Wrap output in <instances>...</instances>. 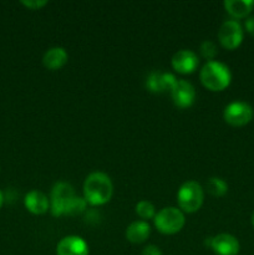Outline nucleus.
Returning <instances> with one entry per match:
<instances>
[{"label":"nucleus","instance_id":"1","mask_svg":"<svg viewBox=\"0 0 254 255\" xmlns=\"http://www.w3.org/2000/svg\"><path fill=\"white\" fill-rule=\"evenodd\" d=\"M86 208V201L76 196L71 184L59 182L51 191V213L54 217L76 216Z\"/></svg>","mask_w":254,"mask_h":255},{"label":"nucleus","instance_id":"2","mask_svg":"<svg viewBox=\"0 0 254 255\" xmlns=\"http://www.w3.org/2000/svg\"><path fill=\"white\" fill-rule=\"evenodd\" d=\"M114 186L107 174L94 172L84 183V199L91 206H102L111 199Z\"/></svg>","mask_w":254,"mask_h":255},{"label":"nucleus","instance_id":"3","mask_svg":"<svg viewBox=\"0 0 254 255\" xmlns=\"http://www.w3.org/2000/svg\"><path fill=\"white\" fill-rule=\"evenodd\" d=\"M232 80L231 70L219 61H208L201 70V81L211 91H223Z\"/></svg>","mask_w":254,"mask_h":255},{"label":"nucleus","instance_id":"4","mask_svg":"<svg viewBox=\"0 0 254 255\" xmlns=\"http://www.w3.org/2000/svg\"><path fill=\"white\" fill-rule=\"evenodd\" d=\"M204 193L201 184L194 181L186 182L182 184L177 193V202L179 208L186 213H194L201 208L203 203Z\"/></svg>","mask_w":254,"mask_h":255},{"label":"nucleus","instance_id":"5","mask_svg":"<svg viewBox=\"0 0 254 255\" xmlns=\"http://www.w3.org/2000/svg\"><path fill=\"white\" fill-rule=\"evenodd\" d=\"M184 214L181 209L167 207L154 216V226L163 234H176L183 228Z\"/></svg>","mask_w":254,"mask_h":255},{"label":"nucleus","instance_id":"6","mask_svg":"<svg viewBox=\"0 0 254 255\" xmlns=\"http://www.w3.org/2000/svg\"><path fill=\"white\" fill-rule=\"evenodd\" d=\"M224 121L233 127H242L248 125L253 119V109L251 105L242 101L229 104L223 112Z\"/></svg>","mask_w":254,"mask_h":255},{"label":"nucleus","instance_id":"7","mask_svg":"<svg viewBox=\"0 0 254 255\" xmlns=\"http://www.w3.org/2000/svg\"><path fill=\"white\" fill-rule=\"evenodd\" d=\"M243 29L237 20H228L219 27L218 40L222 46L227 50H234L239 47L243 41Z\"/></svg>","mask_w":254,"mask_h":255},{"label":"nucleus","instance_id":"8","mask_svg":"<svg viewBox=\"0 0 254 255\" xmlns=\"http://www.w3.org/2000/svg\"><path fill=\"white\" fill-rule=\"evenodd\" d=\"M171 97L173 100V104L179 109H188L194 104L196 100V90L184 80H178L173 89L171 90Z\"/></svg>","mask_w":254,"mask_h":255},{"label":"nucleus","instance_id":"9","mask_svg":"<svg viewBox=\"0 0 254 255\" xmlns=\"http://www.w3.org/2000/svg\"><path fill=\"white\" fill-rule=\"evenodd\" d=\"M209 246L217 255H237L239 253V242L231 234H218L209 238Z\"/></svg>","mask_w":254,"mask_h":255},{"label":"nucleus","instance_id":"10","mask_svg":"<svg viewBox=\"0 0 254 255\" xmlns=\"http://www.w3.org/2000/svg\"><path fill=\"white\" fill-rule=\"evenodd\" d=\"M57 255H89V246L77 236L65 237L56 248Z\"/></svg>","mask_w":254,"mask_h":255},{"label":"nucleus","instance_id":"11","mask_svg":"<svg viewBox=\"0 0 254 255\" xmlns=\"http://www.w3.org/2000/svg\"><path fill=\"white\" fill-rule=\"evenodd\" d=\"M198 66V57L191 50H179L172 57V67L179 74H192Z\"/></svg>","mask_w":254,"mask_h":255},{"label":"nucleus","instance_id":"12","mask_svg":"<svg viewBox=\"0 0 254 255\" xmlns=\"http://www.w3.org/2000/svg\"><path fill=\"white\" fill-rule=\"evenodd\" d=\"M178 80L172 74H162V72H152L148 76L146 86L152 92H166L173 89Z\"/></svg>","mask_w":254,"mask_h":255},{"label":"nucleus","instance_id":"13","mask_svg":"<svg viewBox=\"0 0 254 255\" xmlns=\"http://www.w3.org/2000/svg\"><path fill=\"white\" fill-rule=\"evenodd\" d=\"M25 207L32 214H44L49 209V199L42 192L31 191L25 196Z\"/></svg>","mask_w":254,"mask_h":255},{"label":"nucleus","instance_id":"14","mask_svg":"<svg viewBox=\"0 0 254 255\" xmlns=\"http://www.w3.org/2000/svg\"><path fill=\"white\" fill-rule=\"evenodd\" d=\"M69 55L64 47H52L45 52L42 57L44 66L49 70H59L67 62Z\"/></svg>","mask_w":254,"mask_h":255},{"label":"nucleus","instance_id":"15","mask_svg":"<svg viewBox=\"0 0 254 255\" xmlns=\"http://www.w3.org/2000/svg\"><path fill=\"white\" fill-rule=\"evenodd\" d=\"M224 7L234 19H243L248 16L254 9V1L253 0H226Z\"/></svg>","mask_w":254,"mask_h":255},{"label":"nucleus","instance_id":"16","mask_svg":"<svg viewBox=\"0 0 254 255\" xmlns=\"http://www.w3.org/2000/svg\"><path fill=\"white\" fill-rule=\"evenodd\" d=\"M149 233H151L149 224L144 221H137L129 224L126 231V238L131 243L141 244L148 239Z\"/></svg>","mask_w":254,"mask_h":255},{"label":"nucleus","instance_id":"17","mask_svg":"<svg viewBox=\"0 0 254 255\" xmlns=\"http://www.w3.org/2000/svg\"><path fill=\"white\" fill-rule=\"evenodd\" d=\"M206 189L209 194L213 197H223L224 194L228 192V184L226 181L222 178H217V177H212L207 181Z\"/></svg>","mask_w":254,"mask_h":255},{"label":"nucleus","instance_id":"18","mask_svg":"<svg viewBox=\"0 0 254 255\" xmlns=\"http://www.w3.org/2000/svg\"><path fill=\"white\" fill-rule=\"evenodd\" d=\"M136 213L138 214L139 218L142 219H151L154 218L156 212H154V206L148 201H141L136 206Z\"/></svg>","mask_w":254,"mask_h":255},{"label":"nucleus","instance_id":"19","mask_svg":"<svg viewBox=\"0 0 254 255\" xmlns=\"http://www.w3.org/2000/svg\"><path fill=\"white\" fill-rule=\"evenodd\" d=\"M201 54L204 59L209 60V61H213L214 56L217 55V47L214 45V42L212 41H204L203 44L201 45Z\"/></svg>","mask_w":254,"mask_h":255},{"label":"nucleus","instance_id":"20","mask_svg":"<svg viewBox=\"0 0 254 255\" xmlns=\"http://www.w3.org/2000/svg\"><path fill=\"white\" fill-rule=\"evenodd\" d=\"M21 4L31 10H37V9H40V7L45 6V5L47 4V1H40V0H35V1H21Z\"/></svg>","mask_w":254,"mask_h":255},{"label":"nucleus","instance_id":"21","mask_svg":"<svg viewBox=\"0 0 254 255\" xmlns=\"http://www.w3.org/2000/svg\"><path fill=\"white\" fill-rule=\"evenodd\" d=\"M142 255H162V253L156 246H147L142 252Z\"/></svg>","mask_w":254,"mask_h":255},{"label":"nucleus","instance_id":"22","mask_svg":"<svg viewBox=\"0 0 254 255\" xmlns=\"http://www.w3.org/2000/svg\"><path fill=\"white\" fill-rule=\"evenodd\" d=\"M244 25H246V30L248 31V34L254 36V16L248 17V19L246 20V24Z\"/></svg>","mask_w":254,"mask_h":255},{"label":"nucleus","instance_id":"23","mask_svg":"<svg viewBox=\"0 0 254 255\" xmlns=\"http://www.w3.org/2000/svg\"><path fill=\"white\" fill-rule=\"evenodd\" d=\"M2 201H4V199H2V193L0 192V208H1V206H2Z\"/></svg>","mask_w":254,"mask_h":255},{"label":"nucleus","instance_id":"24","mask_svg":"<svg viewBox=\"0 0 254 255\" xmlns=\"http://www.w3.org/2000/svg\"><path fill=\"white\" fill-rule=\"evenodd\" d=\"M252 224H253V227H254V212H253V214H252Z\"/></svg>","mask_w":254,"mask_h":255}]
</instances>
